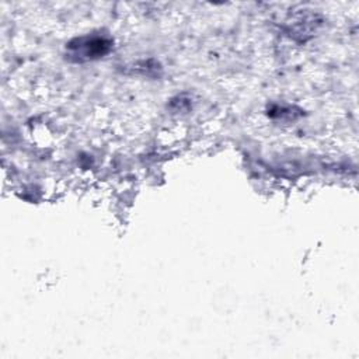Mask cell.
Instances as JSON below:
<instances>
[{
  "instance_id": "1",
  "label": "cell",
  "mask_w": 359,
  "mask_h": 359,
  "mask_svg": "<svg viewBox=\"0 0 359 359\" xmlns=\"http://www.w3.org/2000/svg\"><path fill=\"white\" fill-rule=\"evenodd\" d=\"M112 42L102 35H84L74 38L66 46L67 57L73 62H86L102 57L109 52Z\"/></svg>"
}]
</instances>
